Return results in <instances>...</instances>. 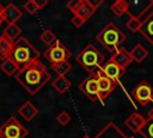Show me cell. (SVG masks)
<instances>
[{"instance_id": "cell-6", "label": "cell", "mask_w": 153, "mask_h": 138, "mask_svg": "<svg viewBox=\"0 0 153 138\" xmlns=\"http://www.w3.org/2000/svg\"><path fill=\"white\" fill-rule=\"evenodd\" d=\"M72 53L71 50L62 44L59 40L50 47H48V49L44 52V58L53 65V64H57L61 61H66L71 58Z\"/></svg>"}, {"instance_id": "cell-10", "label": "cell", "mask_w": 153, "mask_h": 138, "mask_svg": "<svg viewBox=\"0 0 153 138\" xmlns=\"http://www.w3.org/2000/svg\"><path fill=\"white\" fill-rule=\"evenodd\" d=\"M100 70H102V72L108 77V78H110L114 83H116V84H118L120 83V79H121V77L126 73V71L124 70H122L118 65H116L112 60H108L106 62H104L103 64V66L100 67Z\"/></svg>"}, {"instance_id": "cell-36", "label": "cell", "mask_w": 153, "mask_h": 138, "mask_svg": "<svg viewBox=\"0 0 153 138\" xmlns=\"http://www.w3.org/2000/svg\"><path fill=\"white\" fill-rule=\"evenodd\" d=\"M128 138H134V137H128Z\"/></svg>"}, {"instance_id": "cell-34", "label": "cell", "mask_w": 153, "mask_h": 138, "mask_svg": "<svg viewBox=\"0 0 153 138\" xmlns=\"http://www.w3.org/2000/svg\"><path fill=\"white\" fill-rule=\"evenodd\" d=\"M0 138H5V137H4V134L1 133V131H0Z\"/></svg>"}, {"instance_id": "cell-25", "label": "cell", "mask_w": 153, "mask_h": 138, "mask_svg": "<svg viewBox=\"0 0 153 138\" xmlns=\"http://www.w3.org/2000/svg\"><path fill=\"white\" fill-rule=\"evenodd\" d=\"M39 38H41V41H42L44 44H47L48 47L53 46V44H54V43L57 41V38H56L55 34H54V32H53L50 29H47V30H44V31L41 34Z\"/></svg>"}, {"instance_id": "cell-12", "label": "cell", "mask_w": 153, "mask_h": 138, "mask_svg": "<svg viewBox=\"0 0 153 138\" xmlns=\"http://www.w3.org/2000/svg\"><path fill=\"white\" fill-rule=\"evenodd\" d=\"M145 122L146 118H143V115H141L140 113H133L124 120V125L134 133H140Z\"/></svg>"}, {"instance_id": "cell-9", "label": "cell", "mask_w": 153, "mask_h": 138, "mask_svg": "<svg viewBox=\"0 0 153 138\" xmlns=\"http://www.w3.org/2000/svg\"><path fill=\"white\" fill-rule=\"evenodd\" d=\"M96 73H97V80H98V94H99L100 102L103 103L104 100L111 95V92L115 90L117 84L114 83L110 78H108L102 72V70H98Z\"/></svg>"}, {"instance_id": "cell-11", "label": "cell", "mask_w": 153, "mask_h": 138, "mask_svg": "<svg viewBox=\"0 0 153 138\" xmlns=\"http://www.w3.org/2000/svg\"><path fill=\"white\" fill-rule=\"evenodd\" d=\"M94 138H128L121 128L115 125L114 122H108L98 133Z\"/></svg>"}, {"instance_id": "cell-17", "label": "cell", "mask_w": 153, "mask_h": 138, "mask_svg": "<svg viewBox=\"0 0 153 138\" xmlns=\"http://www.w3.org/2000/svg\"><path fill=\"white\" fill-rule=\"evenodd\" d=\"M53 88L59 92V94H65L71 86H72V82L66 77V76H57L53 83H51Z\"/></svg>"}, {"instance_id": "cell-13", "label": "cell", "mask_w": 153, "mask_h": 138, "mask_svg": "<svg viewBox=\"0 0 153 138\" xmlns=\"http://www.w3.org/2000/svg\"><path fill=\"white\" fill-rule=\"evenodd\" d=\"M110 60H112L116 65H118L122 70H124L126 71V68L131 64V56H130V54H129V52L128 50H126V48H120L117 52H115L114 54H112V56L110 58Z\"/></svg>"}, {"instance_id": "cell-2", "label": "cell", "mask_w": 153, "mask_h": 138, "mask_svg": "<svg viewBox=\"0 0 153 138\" xmlns=\"http://www.w3.org/2000/svg\"><path fill=\"white\" fill-rule=\"evenodd\" d=\"M126 34L112 22L108 23L98 34H97V41L109 52L115 53L120 48H122V44L126 42Z\"/></svg>"}, {"instance_id": "cell-7", "label": "cell", "mask_w": 153, "mask_h": 138, "mask_svg": "<svg viewBox=\"0 0 153 138\" xmlns=\"http://www.w3.org/2000/svg\"><path fill=\"white\" fill-rule=\"evenodd\" d=\"M80 91L92 102L100 101L99 94H98V80H97V73H92L88 77H86L80 84H79Z\"/></svg>"}, {"instance_id": "cell-4", "label": "cell", "mask_w": 153, "mask_h": 138, "mask_svg": "<svg viewBox=\"0 0 153 138\" xmlns=\"http://www.w3.org/2000/svg\"><path fill=\"white\" fill-rule=\"evenodd\" d=\"M75 60L90 74L96 73L103 66V56L92 43L86 44L82 48V50L76 55Z\"/></svg>"}, {"instance_id": "cell-21", "label": "cell", "mask_w": 153, "mask_h": 138, "mask_svg": "<svg viewBox=\"0 0 153 138\" xmlns=\"http://www.w3.org/2000/svg\"><path fill=\"white\" fill-rule=\"evenodd\" d=\"M140 32L151 44H153V14L142 23Z\"/></svg>"}, {"instance_id": "cell-33", "label": "cell", "mask_w": 153, "mask_h": 138, "mask_svg": "<svg viewBox=\"0 0 153 138\" xmlns=\"http://www.w3.org/2000/svg\"><path fill=\"white\" fill-rule=\"evenodd\" d=\"M148 118H152V119H153V107H152L151 110L148 112Z\"/></svg>"}, {"instance_id": "cell-23", "label": "cell", "mask_w": 153, "mask_h": 138, "mask_svg": "<svg viewBox=\"0 0 153 138\" xmlns=\"http://www.w3.org/2000/svg\"><path fill=\"white\" fill-rule=\"evenodd\" d=\"M22 34V29L17 25V24H10L7 25L5 29H4V32H2V36H5L6 38H8L10 41L14 42V40L19 37V35Z\"/></svg>"}, {"instance_id": "cell-8", "label": "cell", "mask_w": 153, "mask_h": 138, "mask_svg": "<svg viewBox=\"0 0 153 138\" xmlns=\"http://www.w3.org/2000/svg\"><path fill=\"white\" fill-rule=\"evenodd\" d=\"M131 95L139 104L146 106L147 103L153 101V86L147 80H142L134 88Z\"/></svg>"}, {"instance_id": "cell-14", "label": "cell", "mask_w": 153, "mask_h": 138, "mask_svg": "<svg viewBox=\"0 0 153 138\" xmlns=\"http://www.w3.org/2000/svg\"><path fill=\"white\" fill-rule=\"evenodd\" d=\"M2 14H4V19L5 22H7V24H16L17 20H19L23 16L22 11L12 2L7 4L5 7H4V11H2Z\"/></svg>"}, {"instance_id": "cell-19", "label": "cell", "mask_w": 153, "mask_h": 138, "mask_svg": "<svg viewBox=\"0 0 153 138\" xmlns=\"http://www.w3.org/2000/svg\"><path fill=\"white\" fill-rule=\"evenodd\" d=\"M130 56H131V60L135 61V62H142L147 56H148V52L147 49L141 44V43H137L133 47V49L129 52Z\"/></svg>"}, {"instance_id": "cell-26", "label": "cell", "mask_w": 153, "mask_h": 138, "mask_svg": "<svg viewBox=\"0 0 153 138\" xmlns=\"http://www.w3.org/2000/svg\"><path fill=\"white\" fill-rule=\"evenodd\" d=\"M140 134L143 138H153V119L152 118H146V122L142 126Z\"/></svg>"}, {"instance_id": "cell-27", "label": "cell", "mask_w": 153, "mask_h": 138, "mask_svg": "<svg viewBox=\"0 0 153 138\" xmlns=\"http://www.w3.org/2000/svg\"><path fill=\"white\" fill-rule=\"evenodd\" d=\"M126 26H127V29H129V31H131V32L135 34V32H140L141 26H142V23L140 22L139 18L129 17V19L126 23Z\"/></svg>"}, {"instance_id": "cell-24", "label": "cell", "mask_w": 153, "mask_h": 138, "mask_svg": "<svg viewBox=\"0 0 153 138\" xmlns=\"http://www.w3.org/2000/svg\"><path fill=\"white\" fill-rule=\"evenodd\" d=\"M51 68L56 72L57 76H66L68 72L72 71V64L68 60H66V61H61L57 64H53Z\"/></svg>"}, {"instance_id": "cell-32", "label": "cell", "mask_w": 153, "mask_h": 138, "mask_svg": "<svg viewBox=\"0 0 153 138\" xmlns=\"http://www.w3.org/2000/svg\"><path fill=\"white\" fill-rule=\"evenodd\" d=\"M36 2H37V6L39 10H42L45 5H48V0H36Z\"/></svg>"}, {"instance_id": "cell-28", "label": "cell", "mask_w": 153, "mask_h": 138, "mask_svg": "<svg viewBox=\"0 0 153 138\" xmlns=\"http://www.w3.org/2000/svg\"><path fill=\"white\" fill-rule=\"evenodd\" d=\"M56 121H57L61 126H66V125L71 121V115H69V113H67L66 110L60 112V113L57 114V116H56Z\"/></svg>"}, {"instance_id": "cell-3", "label": "cell", "mask_w": 153, "mask_h": 138, "mask_svg": "<svg viewBox=\"0 0 153 138\" xmlns=\"http://www.w3.org/2000/svg\"><path fill=\"white\" fill-rule=\"evenodd\" d=\"M10 58L18 65L19 68H22L27 64L38 60L39 52L25 37H19L13 43V50Z\"/></svg>"}, {"instance_id": "cell-30", "label": "cell", "mask_w": 153, "mask_h": 138, "mask_svg": "<svg viewBox=\"0 0 153 138\" xmlns=\"http://www.w3.org/2000/svg\"><path fill=\"white\" fill-rule=\"evenodd\" d=\"M81 1L82 0H69L67 4H66V6H67V8L71 11V12H75L78 8H79V6L81 5Z\"/></svg>"}, {"instance_id": "cell-15", "label": "cell", "mask_w": 153, "mask_h": 138, "mask_svg": "<svg viewBox=\"0 0 153 138\" xmlns=\"http://www.w3.org/2000/svg\"><path fill=\"white\" fill-rule=\"evenodd\" d=\"M18 113L19 115L26 120V121H31L37 114H38V109L36 108V106L31 102V101H26L24 102L19 108H18Z\"/></svg>"}, {"instance_id": "cell-5", "label": "cell", "mask_w": 153, "mask_h": 138, "mask_svg": "<svg viewBox=\"0 0 153 138\" xmlns=\"http://www.w3.org/2000/svg\"><path fill=\"white\" fill-rule=\"evenodd\" d=\"M0 131L5 138H25L29 134L27 130L14 116L8 118L0 127Z\"/></svg>"}, {"instance_id": "cell-35", "label": "cell", "mask_w": 153, "mask_h": 138, "mask_svg": "<svg viewBox=\"0 0 153 138\" xmlns=\"http://www.w3.org/2000/svg\"><path fill=\"white\" fill-rule=\"evenodd\" d=\"M82 138H91V137H88V136H84Z\"/></svg>"}, {"instance_id": "cell-1", "label": "cell", "mask_w": 153, "mask_h": 138, "mask_svg": "<svg viewBox=\"0 0 153 138\" xmlns=\"http://www.w3.org/2000/svg\"><path fill=\"white\" fill-rule=\"evenodd\" d=\"M16 79L30 95H36L49 82L50 74L45 65L36 60L22 67L16 74Z\"/></svg>"}, {"instance_id": "cell-29", "label": "cell", "mask_w": 153, "mask_h": 138, "mask_svg": "<svg viewBox=\"0 0 153 138\" xmlns=\"http://www.w3.org/2000/svg\"><path fill=\"white\" fill-rule=\"evenodd\" d=\"M24 10H25L29 14H33V13H36L39 8H38V6H37L36 0H29V1H26V2L24 4Z\"/></svg>"}, {"instance_id": "cell-18", "label": "cell", "mask_w": 153, "mask_h": 138, "mask_svg": "<svg viewBox=\"0 0 153 138\" xmlns=\"http://www.w3.org/2000/svg\"><path fill=\"white\" fill-rule=\"evenodd\" d=\"M13 43L14 42L10 41L5 36H0V59H2V61L10 59L13 50Z\"/></svg>"}, {"instance_id": "cell-31", "label": "cell", "mask_w": 153, "mask_h": 138, "mask_svg": "<svg viewBox=\"0 0 153 138\" xmlns=\"http://www.w3.org/2000/svg\"><path fill=\"white\" fill-rule=\"evenodd\" d=\"M71 22H72V24H73L75 28H80V26H82L84 23H85V20H84L82 18H80L79 16H76V14H73Z\"/></svg>"}, {"instance_id": "cell-22", "label": "cell", "mask_w": 153, "mask_h": 138, "mask_svg": "<svg viewBox=\"0 0 153 138\" xmlns=\"http://www.w3.org/2000/svg\"><path fill=\"white\" fill-rule=\"evenodd\" d=\"M128 7H129V2L128 1H126V0H117V1H115L111 5L110 10H111V12L115 16L121 17L124 13H128Z\"/></svg>"}, {"instance_id": "cell-16", "label": "cell", "mask_w": 153, "mask_h": 138, "mask_svg": "<svg viewBox=\"0 0 153 138\" xmlns=\"http://www.w3.org/2000/svg\"><path fill=\"white\" fill-rule=\"evenodd\" d=\"M96 12V8L92 6V4L90 2V0H82L81 1V5L79 6V8L73 13V14H76L79 16L80 18H82L85 22Z\"/></svg>"}, {"instance_id": "cell-20", "label": "cell", "mask_w": 153, "mask_h": 138, "mask_svg": "<svg viewBox=\"0 0 153 138\" xmlns=\"http://www.w3.org/2000/svg\"><path fill=\"white\" fill-rule=\"evenodd\" d=\"M0 70H1L6 76L12 77V76H16L20 68H19L18 65L10 58V59H6V60H4V61L1 62V65H0Z\"/></svg>"}]
</instances>
